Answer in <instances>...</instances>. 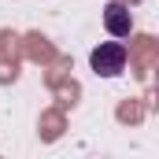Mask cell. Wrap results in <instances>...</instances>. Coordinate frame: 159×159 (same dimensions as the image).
<instances>
[{
    "label": "cell",
    "mask_w": 159,
    "mask_h": 159,
    "mask_svg": "<svg viewBox=\"0 0 159 159\" xmlns=\"http://www.w3.org/2000/svg\"><path fill=\"white\" fill-rule=\"evenodd\" d=\"M122 67H126V44H122V41L100 44V48L93 52V70H96V74L115 78V74H122Z\"/></svg>",
    "instance_id": "obj_1"
},
{
    "label": "cell",
    "mask_w": 159,
    "mask_h": 159,
    "mask_svg": "<svg viewBox=\"0 0 159 159\" xmlns=\"http://www.w3.org/2000/svg\"><path fill=\"white\" fill-rule=\"evenodd\" d=\"M104 26H107L115 37H129V30H133V19H129V11H126L119 0H115V4H107V7H104Z\"/></svg>",
    "instance_id": "obj_2"
}]
</instances>
